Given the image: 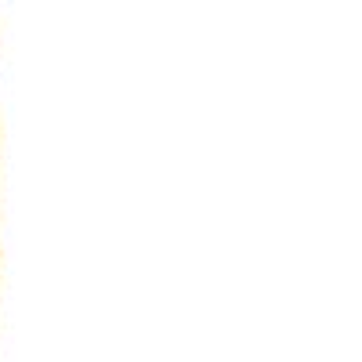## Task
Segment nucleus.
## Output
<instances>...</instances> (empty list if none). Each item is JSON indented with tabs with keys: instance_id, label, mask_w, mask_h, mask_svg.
<instances>
[]
</instances>
